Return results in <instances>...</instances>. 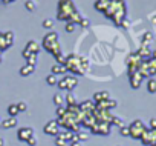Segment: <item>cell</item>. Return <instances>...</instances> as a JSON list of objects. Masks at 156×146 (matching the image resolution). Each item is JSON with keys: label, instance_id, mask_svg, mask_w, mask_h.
I'll use <instances>...</instances> for the list:
<instances>
[{"label": "cell", "instance_id": "1", "mask_svg": "<svg viewBox=\"0 0 156 146\" xmlns=\"http://www.w3.org/2000/svg\"><path fill=\"white\" fill-rule=\"evenodd\" d=\"M57 19L58 20H64V22H70L73 25H80V22L84 19L81 16V13L76 9L75 3L72 0H60L58 2V11H57Z\"/></svg>", "mask_w": 156, "mask_h": 146}, {"label": "cell", "instance_id": "2", "mask_svg": "<svg viewBox=\"0 0 156 146\" xmlns=\"http://www.w3.org/2000/svg\"><path fill=\"white\" fill-rule=\"evenodd\" d=\"M43 48L48 51V52H51L54 57H55V60H57V63L58 65H64V55H63V52H61V46H60V39H58V34L55 32V31H49L44 37H43Z\"/></svg>", "mask_w": 156, "mask_h": 146}, {"label": "cell", "instance_id": "3", "mask_svg": "<svg viewBox=\"0 0 156 146\" xmlns=\"http://www.w3.org/2000/svg\"><path fill=\"white\" fill-rule=\"evenodd\" d=\"M64 66L75 77L76 76H84L86 71L89 69V60L81 57V55H78V54H69V55L64 57Z\"/></svg>", "mask_w": 156, "mask_h": 146}, {"label": "cell", "instance_id": "4", "mask_svg": "<svg viewBox=\"0 0 156 146\" xmlns=\"http://www.w3.org/2000/svg\"><path fill=\"white\" fill-rule=\"evenodd\" d=\"M106 17L112 19L115 22V25H121L122 20H126L127 16V5L124 0H109V5L107 9L104 11Z\"/></svg>", "mask_w": 156, "mask_h": 146}, {"label": "cell", "instance_id": "5", "mask_svg": "<svg viewBox=\"0 0 156 146\" xmlns=\"http://www.w3.org/2000/svg\"><path fill=\"white\" fill-rule=\"evenodd\" d=\"M145 129H147V128H145L144 122H142V120H139V118L133 120V122H132V125L129 126L130 137H133V138H136V140H139V138H141V135L144 134V131H145Z\"/></svg>", "mask_w": 156, "mask_h": 146}, {"label": "cell", "instance_id": "6", "mask_svg": "<svg viewBox=\"0 0 156 146\" xmlns=\"http://www.w3.org/2000/svg\"><path fill=\"white\" fill-rule=\"evenodd\" d=\"M78 85V79L75 77V76H64L61 80H58V83H57V86L60 88V89H63V91H72L75 86Z\"/></svg>", "mask_w": 156, "mask_h": 146}, {"label": "cell", "instance_id": "7", "mask_svg": "<svg viewBox=\"0 0 156 146\" xmlns=\"http://www.w3.org/2000/svg\"><path fill=\"white\" fill-rule=\"evenodd\" d=\"M141 63H142V58H141V57H139L136 52L130 54V55H129V58H127V68H129V74H133V72H136V71L139 69Z\"/></svg>", "mask_w": 156, "mask_h": 146}, {"label": "cell", "instance_id": "8", "mask_svg": "<svg viewBox=\"0 0 156 146\" xmlns=\"http://www.w3.org/2000/svg\"><path fill=\"white\" fill-rule=\"evenodd\" d=\"M110 128H112V125L110 123H104V122H97L92 128H90V131L94 132V134H101V135H109L110 134Z\"/></svg>", "mask_w": 156, "mask_h": 146}, {"label": "cell", "instance_id": "9", "mask_svg": "<svg viewBox=\"0 0 156 146\" xmlns=\"http://www.w3.org/2000/svg\"><path fill=\"white\" fill-rule=\"evenodd\" d=\"M43 132L48 134V135H54V137H57V135L60 134V126H58L57 120H51V122H48V123L44 125V128H43Z\"/></svg>", "mask_w": 156, "mask_h": 146}, {"label": "cell", "instance_id": "10", "mask_svg": "<svg viewBox=\"0 0 156 146\" xmlns=\"http://www.w3.org/2000/svg\"><path fill=\"white\" fill-rule=\"evenodd\" d=\"M139 140L142 141V144H147V146H154L156 144V138H154V134H153L151 129H145Z\"/></svg>", "mask_w": 156, "mask_h": 146}, {"label": "cell", "instance_id": "11", "mask_svg": "<svg viewBox=\"0 0 156 146\" xmlns=\"http://www.w3.org/2000/svg\"><path fill=\"white\" fill-rule=\"evenodd\" d=\"M32 135H34V129L29 128V126H26V128H20V129L17 131V137H19L20 141H28Z\"/></svg>", "mask_w": 156, "mask_h": 146}, {"label": "cell", "instance_id": "12", "mask_svg": "<svg viewBox=\"0 0 156 146\" xmlns=\"http://www.w3.org/2000/svg\"><path fill=\"white\" fill-rule=\"evenodd\" d=\"M129 79H130V86H132L133 89H138V88L141 86L142 80H144V77L139 74L138 71H136V72H133V74H129Z\"/></svg>", "mask_w": 156, "mask_h": 146}, {"label": "cell", "instance_id": "13", "mask_svg": "<svg viewBox=\"0 0 156 146\" xmlns=\"http://www.w3.org/2000/svg\"><path fill=\"white\" fill-rule=\"evenodd\" d=\"M78 106H80V109H81L84 114H92V112L95 111V103H94V100H86V102H81Z\"/></svg>", "mask_w": 156, "mask_h": 146}, {"label": "cell", "instance_id": "14", "mask_svg": "<svg viewBox=\"0 0 156 146\" xmlns=\"http://www.w3.org/2000/svg\"><path fill=\"white\" fill-rule=\"evenodd\" d=\"M110 99V92L109 91H100V92H95L94 94V103H101V102H106Z\"/></svg>", "mask_w": 156, "mask_h": 146}, {"label": "cell", "instance_id": "15", "mask_svg": "<svg viewBox=\"0 0 156 146\" xmlns=\"http://www.w3.org/2000/svg\"><path fill=\"white\" fill-rule=\"evenodd\" d=\"M136 54H138L142 60H148V58H150V55H151V51H150L148 45H141V48L136 51Z\"/></svg>", "mask_w": 156, "mask_h": 146}, {"label": "cell", "instance_id": "16", "mask_svg": "<svg viewBox=\"0 0 156 146\" xmlns=\"http://www.w3.org/2000/svg\"><path fill=\"white\" fill-rule=\"evenodd\" d=\"M31 54H35V55H38V52H40V49H41V46L35 42V40H29L28 43H26V46H25Z\"/></svg>", "mask_w": 156, "mask_h": 146}, {"label": "cell", "instance_id": "17", "mask_svg": "<svg viewBox=\"0 0 156 146\" xmlns=\"http://www.w3.org/2000/svg\"><path fill=\"white\" fill-rule=\"evenodd\" d=\"M0 125H2V128L8 129V128H16L17 126V118L16 117H9V118H5L0 122Z\"/></svg>", "mask_w": 156, "mask_h": 146}, {"label": "cell", "instance_id": "18", "mask_svg": "<svg viewBox=\"0 0 156 146\" xmlns=\"http://www.w3.org/2000/svg\"><path fill=\"white\" fill-rule=\"evenodd\" d=\"M51 69H52V74H54V76H58V74H66V72H67L66 66H64V65H58V63H57V65H54Z\"/></svg>", "mask_w": 156, "mask_h": 146}, {"label": "cell", "instance_id": "19", "mask_svg": "<svg viewBox=\"0 0 156 146\" xmlns=\"http://www.w3.org/2000/svg\"><path fill=\"white\" fill-rule=\"evenodd\" d=\"M34 71H35V68H34V66L25 65V66H22V68H20V76H23V77H28V76L34 74Z\"/></svg>", "mask_w": 156, "mask_h": 146}, {"label": "cell", "instance_id": "20", "mask_svg": "<svg viewBox=\"0 0 156 146\" xmlns=\"http://www.w3.org/2000/svg\"><path fill=\"white\" fill-rule=\"evenodd\" d=\"M107 5H109V0H97L95 2V9L104 13L107 9Z\"/></svg>", "mask_w": 156, "mask_h": 146}, {"label": "cell", "instance_id": "21", "mask_svg": "<svg viewBox=\"0 0 156 146\" xmlns=\"http://www.w3.org/2000/svg\"><path fill=\"white\" fill-rule=\"evenodd\" d=\"M3 36H5V42H6V46L8 48H11L12 45H14V32L12 31H6V32H3Z\"/></svg>", "mask_w": 156, "mask_h": 146}, {"label": "cell", "instance_id": "22", "mask_svg": "<svg viewBox=\"0 0 156 146\" xmlns=\"http://www.w3.org/2000/svg\"><path fill=\"white\" fill-rule=\"evenodd\" d=\"M147 91L150 94H154L156 92V80L154 79H148V82H147Z\"/></svg>", "mask_w": 156, "mask_h": 146}, {"label": "cell", "instance_id": "23", "mask_svg": "<svg viewBox=\"0 0 156 146\" xmlns=\"http://www.w3.org/2000/svg\"><path fill=\"white\" fill-rule=\"evenodd\" d=\"M66 103H67V106H75V105H78L76 103V99H75V95L72 94V91L66 95Z\"/></svg>", "mask_w": 156, "mask_h": 146}, {"label": "cell", "instance_id": "24", "mask_svg": "<svg viewBox=\"0 0 156 146\" xmlns=\"http://www.w3.org/2000/svg\"><path fill=\"white\" fill-rule=\"evenodd\" d=\"M89 135H90V134H89L87 131H78V132H76V137H78V141H80V143H81V141H86V140L89 138Z\"/></svg>", "mask_w": 156, "mask_h": 146}, {"label": "cell", "instance_id": "25", "mask_svg": "<svg viewBox=\"0 0 156 146\" xmlns=\"http://www.w3.org/2000/svg\"><path fill=\"white\" fill-rule=\"evenodd\" d=\"M8 114H9V117H17V115H19V108H17V105H9V106H8Z\"/></svg>", "mask_w": 156, "mask_h": 146}, {"label": "cell", "instance_id": "26", "mask_svg": "<svg viewBox=\"0 0 156 146\" xmlns=\"http://www.w3.org/2000/svg\"><path fill=\"white\" fill-rule=\"evenodd\" d=\"M25 6H26V9H28V11H31V13H34V11L37 9V3L34 2V0H26Z\"/></svg>", "mask_w": 156, "mask_h": 146}, {"label": "cell", "instance_id": "27", "mask_svg": "<svg viewBox=\"0 0 156 146\" xmlns=\"http://www.w3.org/2000/svg\"><path fill=\"white\" fill-rule=\"evenodd\" d=\"M46 82H48V85H51V86H55V85L58 83V79H57V76H54V74H49V76L46 77Z\"/></svg>", "mask_w": 156, "mask_h": 146}, {"label": "cell", "instance_id": "28", "mask_svg": "<svg viewBox=\"0 0 156 146\" xmlns=\"http://www.w3.org/2000/svg\"><path fill=\"white\" fill-rule=\"evenodd\" d=\"M54 103L57 105V106H63V103H64V97L58 92V94H55L54 95Z\"/></svg>", "mask_w": 156, "mask_h": 146}, {"label": "cell", "instance_id": "29", "mask_svg": "<svg viewBox=\"0 0 156 146\" xmlns=\"http://www.w3.org/2000/svg\"><path fill=\"white\" fill-rule=\"evenodd\" d=\"M110 125H115V126H118V128H122V126H124V122H122V118H119V117H112Z\"/></svg>", "mask_w": 156, "mask_h": 146}, {"label": "cell", "instance_id": "30", "mask_svg": "<svg viewBox=\"0 0 156 146\" xmlns=\"http://www.w3.org/2000/svg\"><path fill=\"white\" fill-rule=\"evenodd\" d=\"M41 25H43L44 29H52V28H54V20H52V19H44Z\"/></svg>", "mask_w": 156, "mask_h": 146}, {"label": "cell", "instance_id": "31", "mask_svg": "<svg viewBox=\"0 0 156 146\" xmlns=\"http://www.w3.org/2000/svg\"><path fill=\"white\" fill-rule=\"evenodd\" d=\"M151 40H153L151 32H145V34L142 36V45H148V42H151Z\"/></svg>", "mask_w": 156, "mask_h": 146}, {"label": "cell", "instance_id": "32", "mask_svg": "<svg viewBox=\"0 0 156 146\" xmlns=\"http://www.w3.org/2000/svg\"><path fill=\"white\" fill-rule=\"evenodd\" d=\"M26 65H29V66H34V68H35V66H37V55H34V54H32L29 58H26Z\"/></svg>", "mask_w": 156, "mask_h": 146}, {"label": "cell", "instance_id": "33", "mask_svg": "<svg viewBox=\"0 0 156 146\" xmlns=\"http://www.w3.org/2000/svg\"><path fill=\"white\" fill-rule=\"evenodd\" d=\"M5 49H8L6 42H5V36H3V32H0V51H5Z\"/></svg>", "mask_w": 156, "mask_h": 146}, {"label": "cell", "instance_id": "34", "mask_svg": "<svg viewBox=\"0 0 156 146\" xmlns=\"http://www.w3.org/2000/svg\"><path fill=\"white\" fill-rule=\"evenodd\" d=\"M119 134H121L122 137H130V131H129V126H122V128H119Z\"/></svg>", "mask_w": 156, "mask_h": 146}, {"label": "cell", "instance_id": "35", "mask_svg": "<svg viewBox=\"0 0 156 146\" xmlns=\"http://www.w3.org/2000/svg\"><path fill=\"white\" fill-rule=\"evenodd\" d=\"M55 146H67V141L60 137H55Z\"/></svg>", "mask_w": 156, "mask_h": 146}, {"label": "cell", "instance_id": "36", "mask_svg": "<svg viewBox=\"0 0 156 146\" xmlns=\"http://www.w3.org/2000/svg\"><path fill=\"white\" fill-rule=\"evenodd\" d=\"M17 108H19V112H25L28 109V105L25 102H20V103H17Z\"/></svg>", "mask_w": 156, "mask_h": 146}, {"label": "cell", "instance_id": "37", "mask_svg": "<svg viewBox=\"0 0 156 146\" xmlns=\"http://www.w3.org/2000/svg\"><path fill=\"white\" fill-rule=\"evenodd\" d=\"M64 29H66V32H73V31H75V25H73V23H70V22H67Z\"/></svg>", "mask_w": 156, "mask_h": 146}, {"label": "cell", "instance_id": "38", "mask_svg": "<svg viewBox=\"0 0 156 146\" xmlns=\"http://www.w3.org/2000/svg\"><path fill=\"white\" fill-rule=\"evenodd\" d=\"M26 143H28L29 146H37V135L34 134V135H32V137H31V138H29Z\"/></svg>", "mask_w": 156, "mask_h": 146}, {"label": "cell", "instance_id": "39", "mask_svg": "<svg viewBox=\"0 0 156 146\" xmlns=\"http://www.w3.org/2000/svg\"><path fill=\"white\" fill-rule=\"evenodd\" d=\"M64 114H66V108H64V106H58V108H57V115H58V117H63Z\"/></svg>", "mask_w": 156, "mask_h": 146}, {"label": "cell", "instance_id": "40", "mask_svg": "<svg viewBox=\"0 0 156 146\" xmlns=\"http://www.w3.org/2000/svg\"><path fill=\"white\" fill-rule=\"evenodd\" d=\"M31 55H32V54H31V52H29V51H28L26 48H23V51H22V57H23V58L26 60V58H29ZM34 55H35V54H34Z\"/></svg>", "mask_w": 156, "mask_h": 146}, {"label": "cell", "instance_id": "41", "mask_svg": "<svg viewBox=\"0 0 156 146\" xmlns=\"http://www.w3.org/2000/svg\"><path fill=\"white\" fill-rule=\"evenodd\" d=\"M89 25H90V22H89L87 19H83V20L80 22V26H83V28H89Z\"/></svg>", "mask_w": 156, "mask_h": 146}, {"label": "cell", "instance_id": "42", "mask_svg": "<svg viewBox=\"0 0 156 146\" xmlns=\"http://www.w3.org/2000/svg\"><path fill=\"white\" fill-rule=\"evenodd\" d=\"M150 129H156V118H150Z\"/></svg>", "mask_w": 156, "mask_h": 146}, {"label": "cell", "instance_id": "43", "mask_svg": "<svg viewBox=\"0 0 156 146\" xmlns=\"http://www.w3.org/2000/svg\"><path fill=\"white\" fill-rule=\"evenodd\" d=\"M119 26H122V28H129V26H130V23H129V20L126 19V20H122V22H121V25H119Z\"/></svg>", "mask_w": 156, "mask_h": 146}, {"label": "cell", "instance_id": "44", "mask_svg": "<svg viewBox=\"0 0 156 146\" xmlns=\"http://www.w3.org/2000/svg\"><path fill=\"white\" fill-rule=\"evenodd\" d=\"M3 144H5V138L0 137V146H3Z\"/></svg>", "mask_w": 156, "mask_h": 146}, {"label": "cell", "instance_id": "45", "mask_svg": "<svg viewBox=\"0 0 156 146\" xmlns=\"http://www.w3.org/2000/svg\"><path fill=\"white\" fill-rule=\"evenodd\" d=\"M70 146H83V144H81V143H80V141H78V143H72V144H70Z\"/></svg>", "mask_w": 156, "mask_h": 146}, {"label": "cell", "instance_id": "46", "mask_svg": "<svg viewBox=\"0 0 156 146\" xmlns=\"http://www.w3.org/2000/svg\"><path fill=\"white\" fill-rule=\"evenodd\" d=\"M0 2H2V0H0Z\"/></svg>", "mask_w": 156, "mask_h": 146}, {"label": "cell", "instance_id": "47", "mask_svg": "<svg viewBox=\"0 0 156 146\" xmlns=\"http://www.w3.org/2000/svg\"><path fill=\"white\" fill-rule=\"evenodd\" d=\"M0 122H2V120H0Z\"/></svg>", "mask_w": 156, "mask_h": 146}]
</instances>
